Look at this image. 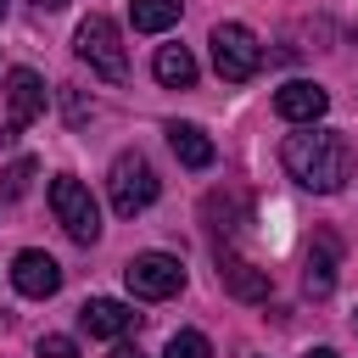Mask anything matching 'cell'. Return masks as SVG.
Wrapping results in <instances>:
<instances>
[{"mask_svg": "<svg viewBox=\"0 0 358 358\" xmlns=\"http://www.w3.org/2000/svg\"><path fill=\"white\" fill-rule=\"evenodd\" d=\"M162 358H213V347H207V336L201 330H179L173 341H168V352Z\"/></svg>", "mask_w": 358, "mask_h": 358, "instance_id": "cell-17", "label": "cell"}, {"mask_svg": "<svg viewBox=\"0 0 358 358\" xmlns=\"http://www.w3.org/2000/svg\"><path fill=\"white\" fill-rule=\"evenodd\" d=\"M112 358H145V352H140V347H117Z\"/></svg>", "mask_w": 358, "mask_h": 358, "instance_id": "cell-20", "label": "cell"}, {"mask_svg": "<svg viewBox=\"0 0 358 358\" xmlns=\"http://www.w3.org/2000/svg\"><path fill=\"white\" fill-rule=\"evenodd\" d=\"M73 50L101 73V78H112V84H123L129 78V56H123V39H117V22L112 17H84L78 22V34H73Z\"/></svg>", "mask_w": 358, "mask_h": 358, "instance_id": "cell-2", "label": "cell"}, {"mask_svg": "<svg viewBox=\"0 0 358 358\" xmlns=\"http://www.w3.org/2000/svg\"><path fill=\"white\" fill-rule=\"evenodd\" d=\"M78 324L90 330V336H123V330H134V308H123V302H112V296H90L84 308H78Z\"/></svg>", "mask_w": 358, "mask_h": 358, "instance_id": "cell-11", "label": "cell"}, {"mask_svg": "<svg viewBox=\"0 0 358 358\" xmlns=\"http://www.w3.org/2000/svg\"><path fill=\"white\" fill-rule=\"evenodd\" d=\"M308 358H336V352H330V347H313V352H308Z\"/></svg>", "mask_w": 358, "mask_h": 358, "instance_id": "cell-22", "label": "cell"}, {"mask_svg": "<svg viewBox=\"0 0 358 358\" xmlns=\"http://www.w3.org/2000/svg\"><path fill=\"white\" fill-rule=\"evenodd\" d=\"M280 162H285V173H291L296 185L330 196V190H341L347 173H352V145H347L336 129H313V123H308L302 134H285Z\"/></svg>", "mask_w": 358, "mask_h": 358, "instance_id": "cell-1", "label": "cell"}, {"mask_svg": "<svg viewBox=\"0 0 358 358\" xmlns=\"http://www.w3.org/2000/svg\"><path fill=\"white\" fill-rule=\"evenodd\" d=\"M168 145H173V157L185 162V168H213V140L196 129V123H168Z\"/></svg>", "mask_w": 358, "mask_h": 358, "instance_id": "cell-12", "label": "cell"}, {"mask_svg": "<svg viewBox=\"0 0 358 358\" xmlns=\"http://www.w3.org/2000/svg\"><path fill=\"white\" fill-rule=\"evenodd\" d=\"M39 358H78V341L73 336H45L39 341Z\"/></svg>", "mask_w": 358, "mask_h": 358, "instance_id": "cell-19", "label": "cell"}, {"mask_svg": "<svg viewBox=\"0 0 358 358\" xmlns=\"http://www.w3.org/2000/svg\"><path fill=\"white\" fill-rule=\"evenodd\" d=\"M106 185H112V213H117V218H134V213H145V207L157 201V173H151V162H145L140 151H123V157L112 162Z\"/></svg>", "mask_w": 358, "mask_h": 358, "instance_id": "cell-3", "label": "cell"}, {"mask_svg": "<svg viewBox=\"0 0 358 358\" xmlns=\"http://www.w3.org/2000/svg\"><path fill=\"white\" fill-rule=\"evenodd\" d=\"M50 213H56V224L73 235V241H95L101 235V207H95V196H90V185H78L73 173H62V179H50Z\"/></svg>", "mask_w": 358, "mask_h": 358, "instance_id": "cell-4", "label": "cell"}, {"mask_svg": "<svg viewBox=\"0 0 358 358\" xmlns=\"http://www.w3.org/2000/svg\"><path fill=\"white\" fill-rule=\"evenodd\" d=\"M157 78L173 84V90H190V84H196V56H190L185 45H162V50H157Z\"/></svg>", "mask_w": 358, "mask_h": 358, "instance_id": "cell-15", "label": "cell"}, {"mask_svg": "<svg viewBox=\"0 0 358 358\" xmlns=\"http://www.w3.org/2000/svg\"><path fill=\"white\" fill-rule=\"evenodd\" d=\"M34 6H39V11H62L67 0H34Z\"/></svg>", "mask_w": 358, "mask_h": 358, "instance_id": "cell-21", "label": "cell"}, {"mask_svg": "<svg viewBox=\"0 0 358 358\" xmlns=\"http://www.w3.org/2000/svg\"><path fill=\"white\" fill-rule=\"evenodd\" d=\"M218 285L235 302H268V268H257L246 257H218Z\"/></svg>", "mask_w": 358, "mask_h": 358, "instance_id": "cell-10", "label": "cell"}, {"mask_svg": "<svg viewBox=\"0 0 358 358\" xmlns=\"http://www.w3.org/2000/svg\"><path fill=\"white\" fill-rule=\"evenodd\" d=\"M207 218H213L218 235H235L241 218H246V196H241V190H213V196H207Z\"/></svg>", "mask_w": 358, "mask_h": 358, "instance_id": "cell-16", "label": "cell"}, {"mask_svg": "<svg viewBox=\"0 0 358 358\" xmlns=\"http://www.w3.org/2000/svg\"><path fill=\"white\" fill-rule=\"evenodd\" d=\"M11 285H17L22 296H56V285H62V263H56L50 252H17V263H11Z\"/></svg>", "mask_w": 358, "mask_h": 358, "instance_id": "cell-8", "label": "cell"}, {"mask_svg": "<svg viewBox=\"0 0 358 358\" xmlns=\"http://www.w3.org/2000/svg\"><path fill=\"white\" fill-rule=\"evenodd\" d=\"M302 285H308V296H330V291H336V241H330V235H319V252L308 257Z\"/></svg>", "mask_w": 358, "mask_h": 358, "instance_id": "cell-13", "label": "cell"}, {"mask_svg": "<svg viewBox=\"0 0 358 358\" xmlns=\"http://www.w3.org/2000/svg\"><path fill=\"white\" fill-rule=\"evenodd\" d=\"M324 106H330V95H324L319 84H308V78H291L285 90H274V112H280L285 123H319Z\"/></svg>", "mask_w": 358, "mask_h": 358, "instance_id": "cell-9", "label": "cell"}, {"mask_svg": "<svg viewBox=\"0 0 358 358\" xmlns=\"http://www.w3.org/2000/svg\"><path fill=\"white\" fill-rule=\"evenodd\" d=\"M28 179H34V157H17V162L0 173V196H22V190H28Z\"/></svg>", "mask_w": 358, "mask_h": 358, "instance_id": "cell-18", "label": "cell"}, {"mask_svg": "<svg viewBox=\"0 0 358 358\" xmlns=\"http://www.w3.org/2000/svg\"><path fill=\"white\" fill-rule=\"evenodd\" d=\"M39 112H45V84H39V73H34V67H17V73L6 78V129L17 134V129H28Z\"/></svg>", "mask_w": 358, "mask_h": 358, "instance_id": "cell-7", "label": "cell"}, {"mask_svg": "<svg viewBox=\"0 0 358 358\" xmlns=\"http://www.w3.org/2000/svg\"><path fill=\"white\" fill-rule=\"evenodd\" d=\"M123 285H129L134 296H145V302H162V296H173V291L185 285V268H179V257H168V252H134V257L123 263Z\"/></svg>", "mask_w": 358, "mask_h": 358, "instance_id": "cell-6", "label": "cell"}, {"mask_svg": "<svg viewBox=\"0 0 358 358\" xmlns=\"http://www.w3.org/2000/svg\"><path fill=\"white\" fill-rule=\"evenodd\" d=\"M0 17H6V0H0Z\"/></svg>", "mask_w": 358, "mask_h": 358, "instance_id": "cell-23", "label": "cell"}, {"mask_svg": "<svg viewBox=\"0 0 358 358\" xmlns=\"http://www.w3.org/2000/svg\"><path fill=\"white\" fill-rule=\"evenodd\" d=\"M179 11H185V0H129V17H134L140 34H162V28H173Z\"/></svg>", "mask_w": 358, "mask_h": 358, "instance_id": "cell-14", "label": "cell"}, {"mask_svg": "<svg viewBox=\"0 0 358 358\" xmlns=\"http://www.w3.org/2000/svg\"><path fill=\"white\" fill-rule=\"evenodd\" d=\"M213 62H218V78L246 84V78L263 67V50H257V39H252L246 22H218V28H213Z\"/></svg>", "mask_w": 358, "mask_h": 358, "instance_id": "cell-5", "label": "cell"}]
</instances>
